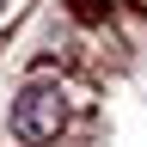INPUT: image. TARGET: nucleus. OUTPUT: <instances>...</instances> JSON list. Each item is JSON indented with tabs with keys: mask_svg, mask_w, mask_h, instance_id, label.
Returning a JSON list of instances; mask_svg holds the SVG:
<instances>
[{
	"mask_svg": "<svg viewBox=\"0 0 147 147\" xmlns=\"http://www.w3.org/2000/svg\"><path fill=\"white\" fill-rule=\"evenodd\" d=\"M0 12H6V0H0Z\"/></svg>",
	"mask_w": 147,
	"mask_h": 147,
	"instance_id": "nucleus-3",
	"label": "nucleus"
},
{
	"mask_svg": "<svg viewBox=\"0 0 147 147\" xmlns=\"http://www.w3.org/2000/svg\"><path fill=\"white\" fill-rule=\"evenodd\" d=\"M61 123H67V92L55 86V80H31V86L12 98V135L25 141V147L55 141Z\"/></svg>",
	"mask_w": 147,
	"mask_h": 147,
	"instance_id": "nucleus-1",
	"label": "nucleus"
},
{
	"mask_svg": "<svg viewBox=\"0 0 147 147\" xmlns=\"http://www.w3.org/2000/svg\"><path fill=\"white\" fill-rule=\"evenodd\" d=\"M110 6H117V0H74V12H80V18H104Z\"/></svg>",
	"mask_w": 147,
	"mask_h": 147,
	"instance_id": "nucleus-2",
	"label": "nucleus"
}]
</instances>
